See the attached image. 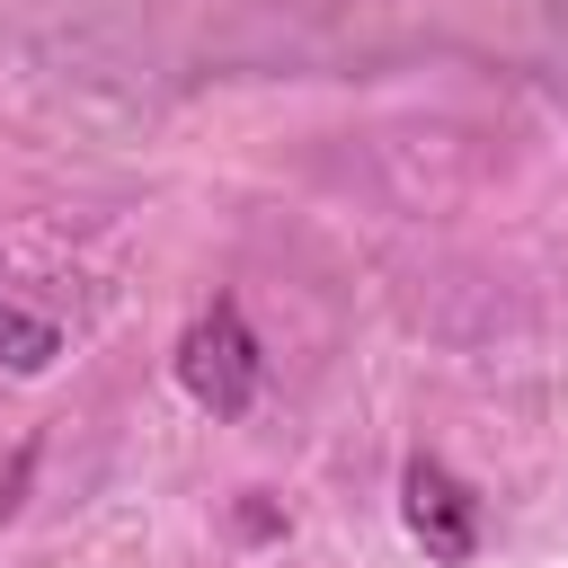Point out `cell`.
I'll use <instances>...</instances> for the list:
<instances>
[{
	"label": "cell",
	"instance_id": "obj_2",
	"mask_svg": "<svg viewBox=\"0 0 568 568\" xmlns=\"http://www.w3.org/2000/svg\"><path fill=\"white\" fill-rule=\"evenodd\" d=\"M399 515H408V541L426 550V559H444V568H462V559H479V497L444 470V462H408L399 470Z\"/></svg>",
	"mask_w": 568,
	"mask_h": 568
},
{
	"label": "cell",
	"instance_id": "obj_1",
	"mask_svg": "<svg viewBox=\"0 0 568 568\" xmlns=\"http://www.w3.org/2000/svg\"><path fill=\"white\" fill-rule=\"evenodd\" d=\"M257 373H266V364H257V337H248L240 302H213V311L186 320V337H178V382H186L195 408L240 417V408L257 399Z\"/></svg>",
	"mask_w": 568,
	"mask_h": 568
},
{
	"label": "cell",
	"instance_id": "obj_3",
	"mask_svg": "<svg viewBox=\"0 0 568 568\" xmlns=\"http://www.w3.org/2000/svg\"><path fill=\"white\" fill-rule=\"evenodd\" d=\"M53 355H62V328L18 311V302H0V373H44Z\"/></svg>",
	"mask_w": 568,
	"mask_h": 568
}]
</instances>
